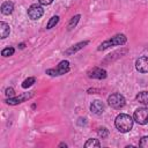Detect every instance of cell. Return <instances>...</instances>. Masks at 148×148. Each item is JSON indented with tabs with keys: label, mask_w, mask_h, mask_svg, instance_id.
<instances>
[{
	"label": "cell",
	"mask_w": 148,
	"mask_h": 148,
	"mask_svg": "<svg viewBox=\"0 0 148 148\" xmlns=\"http://www.w3.org/2000/svg\"><path fill=\"white\" fill-rule=\"evenodd\" d=\"M35 81H36V79H35V77H28V79H25V80L22 82V88L27 89V88L31 87V86L35 83Z\"/></svg>",
	"instance_id": "e0dca14e"
},
{
	"label": "cell",
	"mask_w": 148,
	"mask_h": 148,
	"mask_svg": "<svg viewBox=\"0 0 148 148\" xmlns=\"http://www.w3.org/2000/svg\"><path fill=\"white\" fill-rule=\"evenodd\" d=\"M69 71V62L67 60H62L59 62L57 68H50L46 69V74L51 76H58V75H64Z\"/></svg>",
	"instance_id": "3957f363"
},
{
	"label": "cell",
	"mask_w": 148,
	"mask_h": 148,
	"mask_svg": "<svg viewBox=\"0 0 148 148\" xmlns=\"http://www.w3.org/2000/svg\"><path fill=\"white\" fill-rule=\"evenodd\" d=\"M59 147H67V145H66V143H60Z\"/></svg>",
	"instance_id": "cb8c5ba5"
},
{
	"label": "cell",
	"mask_w": 148,
	"mask_h": 148,
	"mask_svg": "<svg viewBox=\"0 0 148 148\" xmlns=\"http://www.w3.org/2000/svg\"><path fill=\"white\" fill-rule=\"evenodd\" d=\"M133 118L140 125L148 124V109L147 108H139V109H136L134 111Z\"/></svg>",
	"instance_id": "5b68a950"
},
{
	"label": "cell",
	"mask_w": 148,
	"mask_h": 148,
	"mask_svg": "<svg viewBox=\"0 0 148 148\" xmlns=\"http://www.w3.org/2000/svg\"><path fill=\"white\" fill-rule=\"evenodd\" d=\"M42 5H45V6H47V5H51L52 2H53V0H38Z\"/></svg>",
	"instance_id": "603a6c76"
},
{
	"label": "cell",
	"mask_w": 148,
	"mask_h": 148,
	"mask_svg": "<svg viewBox=\"0 0 148 148\" xmlns=\"http://www.w3.org/2000/svg\"><path fill=\"white\" fill-rule=\"evenodd\" d=\"M58 21H59V16H52L51 18H50V21L47 22V24H46V29H51V28H53L57 23H58Z\"/></svg>",
	"instance_id": "ac0fdd59"
},
{
	"label": "cell",
	"mask_w": 148,
	"mask_h": 148,
	"mask_svg": "<svg viewBox=\"0 0 148 148\" xmlns=\"http://www.w3.org/2000/svg\"><path fill=\"white\" fill-rule=\"evenodd\" d=\"M13 9H14V5H13V2L7 1V2H3V3L1 5V13L5 14V15H9V14H12V13H13Z\"/></svg>",
	"instance_id": "4fadbf2b"
},
{
	"label": "cell",
	"mask_w": 148,
	"mask_h": 148,
	"mask_svg": "<svg viewBox=\"0 0 148 148\" xmlns=\"http://www.w3.org/2000/svg\"><path fill=\"white\" fill-rule=\"evenodd\" d=\"M104 108H105V106H104L103 102H102V101H98V99L94 101V102L90 104V111H91L92 113H95V114H101V113H103Z\"/></svg>",
	"instance_id": "30bf717a"
},
{
	"label": "cell",
	"mask_w": 148,
	"mask_h": 148,
	"mask_svg": "<svg viewBox=\"0 0 148 148\" xmlns=\"http://www.w3.org/2000/svg\"><path fill=\"white\" fill-rule=\"evenodd\" d=\"M125 102H126L125 101V97L123 95H120V94H117V92L110 95L109 98H108L109 105L111 108H113V109H120V108H123L125 105Z\"/></svg>",
	"instance_id": "277c9868"
},
{
	"label": "cell",
	"mask_w": 148,
	"mask_h": 148,
	"mask_svg": "<svg viewBox=\"0 0 148 148\" xmlns=\"http://www.w3.org/2000/svg\"><path fill=\"white\" fill-rule=\"evenodd\" d=\"M136 101L141 104L148 105V91H141L136 95Z\"/></svg>",
	"instance_id": "5bb4252c"
},
{
	"label": "cell",
	"mask_w": 148,
	"mask_h": 148,
	"mask_svg": "<svg viewBox=\"0 0 148 148\" xmlns=\"http://www.w3.org/2000/svg\"><path fill=\"white\" fill-rule=\"evenodd\" d=\"M44 14V9L40 5H37V3H34L29 7L28 9V16L31 18V20H38L43 16Z\"/></svg>",
	"instance_id": "8992f818"
},
{
	"label": "cell",
	"mask_w": 148,
	"mask_h": 148,
	"mask_svg": "<svg viewBox=\"0 0 148 148\" xmlns=\"http://www.w3.org/2000/svg\"><path fill=\"white\" fill-rule=\"evenodd\" d=\"M9 32H10L9 25H8L6 22L1 21V22H0V37L3 39V38H6V37L9 35Z\"/></svg>",
	"instance_id": "7c38bea8"
},
{
	"label": "cell",
	"mask_w": 148,
	"mask_h": 148,
	"mask_svg": "<svg viewBox=\"0 0 148 148\" xmlns=\"http://www.w3.org/2000/svg\"><path fill=\"white\" fill-rule=\"evenodd\" d=\"M88 43H89L88 40L80 42V43H77V44H75V45H73V46H71L68 50H66V51H65V54H68V56H69V54H73V53H75V52H77L79 50L83 49Z\"/></svg>",
	"instance_id": "8fae6325"
},
{
	"label": "cell",
	"mask_w": 148,
	"mask_h": 148,
	"mask_svg": "<svg viewBox=\"0 0 148 148\" xmlns=\"http://www.w3.org/2000/svg\"><path fill=\"white\" fill-rule=\"evenodd\" d=\"M97 133H98V135H99L102 139H104V138H106V136H108L109 131H108L105 127H99V128H98V131H97Z\"/></svg>",
	"instance_id": "ffe728a7"
},
{
	"label": "cell",
	"mask_w": 148,
	"mask_h": 148,
	"mask_svg": "<svg viewBox=\"0 0 148 148\" xmlns=\"http://www.w3.org/2000/svg\"><path fill=\"white\" fill-rule=\"evenodd\" d=\"M126 40H127V38H126V36L124 35V34H117L116 36H113V37H111L110 39H108V40H105V42H103L99 46H98V51H102V50H105V49H108V47H110V46H114V45H123V44H125L126 43Z\"/></svg>",
	"instance_id": "7a4b0ae2"
},
{
	"label": "cell",
	"mask_w": 148,
	"mask_h": 148,
	"mask_svg": "<svg viewBox=\"0 0 148 148\" xmlns=\"http://www.w3.org/2000/svg\"><path fill=\"white\" fill-rule=\"evenodd\" d=\"M14 52H15L14 47H6V49H3V50L1 51V54H2L3 57H9V56H13Z\"/></svg>",
	"instance_id": "d6986e66"
},
{
	"label": "cell",
	"mask_w": 148,
	"mask_h": 148,
	"mask_svg": "<svg viewBox=\"0 0 148 148\" xmlns=\"http://www.w3.org/2000/svg\"><path fill=\"white\" fill-rule=\"evenodd\" d=\"M79 20H80V15L77 14V15H75V16H73L72 18H71V21H69V23H68V30H72L73 28H75V25L77 24V22H79Z\"/></svg>",
	"instance_id": "9a60e30c"
},
{
	"label": "cell",
	"mask_w": 148,
	"mask_h": 148,
	"mask_svg": "<svg viewBox=\"0 0 148 148\" xmlns=\"http://www.w3.org/2000/svg\"><path fill=\"white\" fill-rule=\"evenodd\" d=\"M31 96H32V92L31 94H23L18 97H9L8 99H6V103L9 104V105H16V104H20V103L24 102L25 99H29Z\"/></svg>",
	"instance_id": "9c48e42d"
},
{
	"label": "cell",
	"mask_w": 148,
	"mask_h": 148,
	"mask_svg": "<svg viewBox=\"0 0 148 148\" xmlns=\"http://www.w3.org/2000/svg\"><path fill=\"white\" fill-rule=\"evenodd\" d=\"M114 125L117 127V130L121 133H126L130 132L133 127V119L131 118V116L126 114V113H120L116 117L114 120Z\"/></svg>",
	"instance_id": "6da1fadb"
},
{
	"label": "cell",
	"mask_w": 148,
	"mask_h": 148,
	"mask_svg": "<svg viewBox=\"0 0 148 148\" xmlns=\"http://www.w3.org/2000/svg\"><path fill=\"white\" fill-rule=\"evenodd\" d=\"M139 146L143 148H148V136H142L139 142Z\"/></svg>",
	"instance_id": "44dd1931"
},
{
	"label": "cell",
	"mask_w": 148,
	"mask_h": 148,
	"mask_svg": "<svg viewBox=\"0 0 148 148\" xmlns=\"http://www.w3.org/2000/svg\"><path fill=\"white\" fill-rule=\"evenodd\" d=\"M88 76L91 79H97V80H102L106 77V72L103 68L99 67H92L91 69L88 71Z\"/></svg>",
	"instance_id": "52a82bcc"
},
{
	"label": "cell",
	"mask_w": 148,
	"mask_h": 148,
	"mask_svg": "<svg viewBox=\"0 0 148 148\" xmlns=\"http://www.w3.org/2000/svg\"><path fill=\"white\" fill-rule=\"evenodd\" d=\"M84 147H101V143H99V141L97 140V139H89L86 143H84Z\"/></svg>",
	"instance_id": "2e32d148"
},
{
	"label": "cell",
	"mask_w": 148,
	"mask_h": 148,
	"mask_svg": "<svg viewBox=\"0 0 148 148\" xmlns=\"http://www.w3.org/2000/svg\"><path fill=\"white\" fill-rule=\"evenodd\" d=\"M5 94H6V96H8V97H14L15 91H14V89H13V88H7Z\"/></svg>",
	"instance_id": "7402d4cb"
},
{
	"label": "cell",
	"mask_w": 148,
	"mask_h": 148,
	"mask_svg": "<svg viewBox=\"0 0 148 148\" xmlns=\"http://www.w3.org/2000/svg\"><path fill=\"white\" fill-rule=\"evenodd\" d=\"M135 67L140 73H148V57L142 56L135 61Z\"/></svg>",
	"instance_id": "ba28073f"
}]
</instances>
